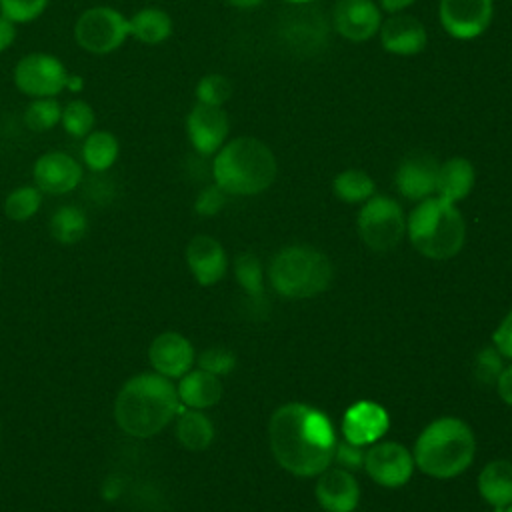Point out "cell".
I'll use <instances>...</instances> for the list:
<instances>
[{
  "label": "cell",
  "instance_id": "cell-39",
  "mask_svg": "<svg viewBox=\"0 0 512 512\" xmlns=\"http://www.w3.org/2000/svg\"><path fill=\"white\" fill-rule=\"evenodd\" d=\"M364 456H366V452L362 450V446H356V444H350L348 440H344V442H336L332 460L344 468H360V466H364Z\"/></svg>",
  "mask_w": 512,
  "mask_h": 512
},
{
  "label": "cell",
  "instance_id": "cell-34",
  "mask_svg": "<svg viewBox=\"0 0 512 512\" xmlns=\"http://www.w3.org/2000/svg\"><path fill=\"white\" fill-rule=\"evenodd\" d=\"M194 94L200 104L222 106L232 96V82L222 74H206L198 80Z\"/></svg>",
  "mask_w": 512,
  "mask_h": 512
},
{
  "label": "cell",
  "instance_id": "cell-42",
  "mask_svg": "<svg viewBox=\"0 0 512 512\" xmlns=\"http://www.w3.org/2000/svg\"><path fill=\"white\" fill-rule=\"evenodd\" d=\"M496 388H498V396L508 404L512 406V366L504 368L502 374L498 376L496 380Z\"/></svg>",
  "mask_w": 512,
  "mask_h": 512
},
{
  "label": "cell",
  "instance_id": "cell-3",
  "mask_svg": "<svg viewBox=\"0 0 512 512\" xmlns=\"http://www.w3.org/2000/svg\"><path fill=\"white\" fill-rule=\"evenodd\" d=\"M278 164L274 152L258 138L238 136L216 152L212 178L226 194L254 196L264 192L276 178Z\"/></svg>",
  "mask_w": 512,
  "mask_h": 512
},
{
  "label": "cell",
  "instance_id": "cell-41",
  "mask_svg": "<svg viewBox=\"0 0 512 512\" xmlns=\"http://www.w3.org/2000/svg\"><path fill=\"white\" fill-rule=\"evenodd\" d=\"M16 40V24L0 14V54L6 52Z\"/></svg>",
  "mask_w": 512,
  "mask_h": 512
},
{
  "label": "cell",
  "instance_id": "cell-31",
  "mask_svg": "<svg viewBox=\"0 0 512 512\" xmlns=\"http://www.w3.org/2000/svg\"><path fill=\"white\" fill-rule=\"evenodd\" d=\"M62 128L74 136V138H84L88 136L94 126H96V114L94 108L82 100V98H74L70 102H66L62 106V118H60Z\"/></svg>",
  "mask_w": 512,
  "mask_h": 512
},
{
  "label": "cell",
  "instance_id": "cell-44",
  "mask_svg": "<svg viewBox=\"0 0 512 512\" xmlns=\"http://www.w3.org/2000/svg\"><path fill=\"white\" fill-rule=\"evenodd\" d=\"M82 86H84V82H82V78L80 76H68V82H66V90H70V92H78V90H82Z\"/></svg>",
  "mask_w": 512,
  "mask_h": 512
},
{
  "label": "cell",
  "instance_id": "cell-26",
  "mask_svg": "<svg viewBox=\"0 0 512 512\" xmlns=\"http://www.w3.org/2000/svg\"><path fill=\"white\" fill-rule=\"evenodd\" d=\"M80 154H82V162L86 164L88 170L106 172L118 160L120 142L112 132L94 128L88 136H84Z\"/></svg>",
  "mask_w": 512,
  "mask_h": 512
},
{
  "label": "cell",
  "instance_id": "cell-36",
  "mask_svg": "<svg viewBox=\"0 0 512 512\" xmlns=\"http://www.w3.org/2000/svg\"><path fill=\"white\" fill-rule=\"evenodd\" d=\"M504 370V364H502V354L494 348V346H488V348H482L474 360V376L480 384L484 386H490V384H496L498 376L502 374Z\"/></svg>",
  "mask_w": 512,
  "mask_h": 512
},
{
  "label": "cell",
  "instance_id": "cell-46",
  "mask_svg": "<svg viewBox=\"0 0 512 512\" xmlns=\"http://www.w3.org/2000/svg\"><path fill=\"white\" fill-rule=\"evenodd\" d=\"M286 2H292V4H308L312 0H286Z\"/></svg>",
  "mask_w": 512,
  "mask_h": 512
},
{
  "label": "cell",
  "instance_id": "cell-32",
  "mask_svg": "<svg viewBox=\"0 0 512 512\" xmlns=\"http://www.w3.org/2000/svg\"><path fill=\"white\" fill-rule=\"evenodd\" d=\"M42 206V192L36 186H18L4 200V214L14 222L30 220Z\"/></svg>",
  "mask_w": 512,
  "mask_h": 512
},
{
  "label": "cell",
  "instance_id": "cell-16",
  "mask_svg": "<svg viewBox=\"0 0 512 512\" xmlns=\"http://www.w3.org/2000/svg\"><path fill=\"white\" fill-rule=\"evenodd\" d=\"M438 160L430 152H410L402 158L396 170V188L408 200H424L436 192Z\"/></svg>",
  "mask_w": 512,
  "mask_h": 512
},
{
  "label": "cell",
  "instance_id": "cell-21",
  "mask_svg": "<svg viewBox=\"0 0 512 512\" xmlns=\"http://www.w3.org/2000/svg\"><path fill=\"white\" fill-rule=\"evenodd\" d=\"M316 500L324 512H352L360 500V486L346 468H326L318 474Z\"/></svg>",
  "mask_w": 512,
  "mask_h": 512
},
{
  "label": "cell",
  "instance_id": "cell-19",
  "mask_svg": "<svg viewBox=\"0 0 512 512\" xmlns=\"http://www.w3.org/2000/svg\"><path fill=\"white\" fill-rule=\"evenodd\" d=\"M380 42L382 48L396 56H414L424 50L428 36L424 24L404 12L390 14L380 24Z\"/></svg>",
  "mask_w": 512,
  "mask_h": 512
},
{
  "label": "cell",
  "instance_id": "cell-27",
  "mask_svg": "<svg viewBox=\"0 0 512 512\" xmlns=\"http://www.w3.org/2000/svg\"><path fill=\"white\" fill-rule=\"evenodd\" d=\"M176 438L188 450H204L214 440V424L202 410L182 408L178 412Z\"/></svg>",
  "mask_w": 512,
  "mask_h": 512
},
{
  "label": "cell",
  "instance_id": "cell-15",
  "mask_svg": "<svg viewBox=\"0 0 512 512\" xmlns=\"http://www.w3.org/2000/svg\"><path fill=\"white\" fill-rule=\"evenodd\" d=\"M332 24L340 36L364 42L380 30V6L374 0H338L332 10Z\"/></svg>",
  "mask_w": 512,
  "mask_h": 512
},
{
  "label": "cell",
  "instance_id": "cell-29",
  "mask_svg": "<svg viewBox=\"0 0 512 512\" xmlns=\"http://www.w3.org/2000/svg\"><path fill=\"white\" fill-rule=\"evenodd\" d=\"M334 194L348 204H358V202H366L370 196H374V180L358 168H348L336 174L334 182H332Z\"/></svg>",
  "mask_w": 512,
  "mask_h": 512
},
{
  "label": "cell",
  "instance_id": "cell-45",
  "mask_svg": "<svg viewBox=\"0 0 512 512\" xmlns=\"http://www.w3.org/2000/svg\"><path fill=\"white\" fill-rule=\"evenodd\" d=\"M232 6H236V8H254V6H258L262 0H228Z\"/></svg>",
  "mask_w": 512,
  "mask_h": 512
},
{
  "label": "cell",
  "instance_id": "cell-13",
  "mask_svg": "<svg viewBox=\"0 0 512 512\" xmlns=\"http://www.w3.org/2000/svg\"><path fill=\"white\" fill-rule=\"evenodd\" d=\"M364 468L376 484L398 488L410 480L414 456L398 442H376L364 456Z\"/></svg>",
  "mask_w": 512,
  "mask_h": 512
},
{
  "label": "cell",
  "instance_id": "cell-35",
  "mask_svg": "<svg viewBox=\"0 0 512 512\" xmlns=\"http://www.w3.org/2000/svg\"><path fill=\"white\" fill-rule=\"evenodd\" d=\"M50 0H0V14L14 24L34 22L44 14Z\"/></svg>",
  "mask_w": 512,
  "mask_h": 512
},
{
  "label": "cell",
  "instance_id": "cell-30",
  "mask_svg": "<svg viewBox=\"0 0 512 512\" xmlns=\"http://www.w3.org/2000/svg\"><path fill=\"white\" fill-rule=\"evenodd\" d=\"M62 104L56 98H32L24 108V124L32 132H48L60 124Z\"/></svg>",
  "mask_w": 512,
  "mask_h": 512
},
{
  "label": "cell",
  "instance_id": "cell-33",
  "mask_svg": "<svg viewBox=\"0 0 512 512\" xmlns=\"http://www.w3.org/2000/svg\"><path fill=\"white\" fill-rule=\"evenodd\" d=\"M234 274L242 290L252 296L254 300H260L264 294V274H262V264L256 254L244 252L236 258L234 262Z\"/></svg>",
  "mask_w": 512,
  "mask_h": 512
},
{
  "label": "cell",
  "instance_id": "cell-23",
  "mask_svg": "<svg viewBox=\"0 0 512 512\" xmlns=\"http://www.w3.org/2000/svg\"><path fill=\"white\" fill-rule=\"evenodd\" d=\"M474 186V166L470 160L462 156L448 158L438 168V180H436V192L440 198L456 204L458 200H464Z\"/></svg>",
  "mask_w": 512,
  "mask_h": 512
},
{
  "label": "cell",
  "instance_id": "cell-8",
  "mask_svg": "<svg viewBox=\"0 0 512 512\" xmlns=\"http://www.w3.org/2000/svg\"><path fill=\"white\" fill-rule=\"evenodd\" d=\"M358 234L376 252L396 248L406 234V216L400 204L390 196H370L358 212Z\"/></svg>",
  "mask_w": 512,
  "mask_h": 512
},
{
  "label": "cell",
  "instance_id": "cell-2",
  "mask_svg": "<svg viewBox=\"0 0 512 512\" xmlns=\"http://www.w3.org/2000/svg\"><path fill=\"white\" fill-rule=\"evenodd\" d=\"M182 410L178 390L158 372L128 378L114 400V420L134 438H150L164 430Z\"/></svg>",
  "mask_w": 512,
  "mask_h": 512
},
{
  "label": "cell",
  "instance_id": "cell-24",
  "mask_svg": "<svg viewBox=\"0 0 512 512\" xmlns=\"http://www.w3.org/2000/svg\"><path fill=\"white\" fill-rule=\"evenodd\" d=\"M128 30L134 40L146 46H156L172 36L174 24L166 10L156 6H146L128 18Z\"/></svg>",
  "mask_w": 512,
  "mask_h": 512
},
{
  "label": "cell",
  "instance_id": "cell-10",
  "mask_svg": "<svg viewBox=\"0 0 512 512\" xmlns=\"http://www.w3.org/2000/svg\"><path fill=\"white\" fill-rule=\"evenodd\" d=\"M280 38L294 54L312 56L324 50L328 40V24L318 8H298L280 20Z\"/></svg>",
  "mask_w": 512,
  "mask_h": 512
},
{
  "label": "cell",
  "instance_id": "cell-17",
  "mask_svg": "<svg viewBox=\"0 0 512 512\" xmlns=\"http://www.w3.org/2000/svg\"><path fill=\"white\" fill-rule=\"evenodd\" d=\"M148 360L154 372L166 378H182L196 362L194 346L178 332H162L148 346Z\"/></svg>",
  "mask_w": 512,
  "mask_h": 512
},
{
  "label": "cell",
  "instance_id": "cell-37",
  "mask_svg": "<svg viewBox=\"0 0 512 512\" xmlns=\"http://www.w3.org/2000/svg\"><path fill=\"white\" fill-rule=\"evenodd\" d=\"M196 362H198V368L220 378L232 372V368L236 366V356L222 346H212V348H206Z\"/></svg>",
  "mask_w": 512,
  "mask_h": 512
},
{
  "label": "cell",
  "instance_id": "cell-1",
  "mask_svg": "<svg viewBox=\"0 0 512 512\" xmlns=\"http://www.w3.org/2000/svg\"><path fill=\"white\" fill-rule=\"evenodd\" d=\"M268 436L276 462L296 476H318L334 458L332 424L308 404L280 406L270 418Z\"/></svg>",
  "mask_w": 512,
  "mask_h": 512
},
{
  "label": "cell",
  "instance_id": "cell-4",
  "mask_svg": "<svg viewBox=\"0 0 512 512\" xmlns=\"http://www.w3.org/2000/svg\"><path fill=\"white\" fill-rule=\"evenodd\" d=\"M476 440L470 426L452 416L430 422L414 444L416 466L432 478H454L474 460Z\"/></svg>",
  "mask_w": 512,
  "mask_h": 512
},
{
  "label": "cell",
  "instance_id": "cell-5",
  "mask_svg": "<svg viewBox=\"0 0 512 512\" xmlns=\"http://www.w3.org/2000/svg\"><path fill=\"white\" fill-rule=\"evenodd\" d=\"M412 246L426 258L446 260L456 256L466 238V226L456 204L428 196L410 212L406 222Z\"/></svg>",
  "mask_w": 512,
  "mask_h": 512
},
{
  "label": "cell",
  "instance_id": "cell-6",
  "mask_svg": "<svg viewBox=\"0 0 512 512\" xmlns=\"http://www.w3.org/2000/svg\"><path fill=\"white\" fill-rule=\"evenodd\" d=\"M332 262L324 252L306 244H294L280 250L268 268L274 290L292 300L312 298L324 292L332 282Z\"/></svg>",
  "mask_w": 512,
  "mask_h": 512
},
{
  "label": "cell",
  "instance_id": "cell-20",
  "mask_svg": "<svg viewBox=\"0 0 512 512\" xmlns=\"http://www.w3.org/2000/svg\"><path fill=\"white\" fill-rule=\"evenodd\" d=\"M186 262L200 286H214L224 278L228 268L222 244L208 234H198L188 242Z\"/></svg>",
  "mask_w": 512,
  "mask_h": 512
},
{
  "label": "cell",
  "instance_id": "cell-7",
  "mask_svg": "<svg viewBox=\"0 0 512 512\" xmlns=\"http://www.w3.org/2000/svg\"><path fill=\"white\" fill-rule=\"evenodd\" d=\"M74 42L88 54L116 52L130 36L128 18L112 6L86 8L74 22Z\"/></svg>",
  "mask_w": 512,
  "mask_h": 512
},
{
  "label": "cell",
  "instance_id": "cell-18",
  "mask_svg": "<svg viewBox=\"0 0 512 512\" xmlns=\"http://www.w3.org/2000/svg\"><path fill=\"white\" fill-rule=\"evenodd\" d=\"M388 412L370 400H360L352 404L342 418V432L350 444L368 446L380 440L388 430Z\"/></svg>",
  "mask_w": 512,
  "mask_h": 512
},
{
  "label": "cell",
  "instance_id": "cell-12",
  "mask_svg": "<svg viewBox=\"0 0 512 512\" xmlns=\"http://www.w3.org/2000/svg\"><path fill=\"white\" fill-rule=\"evenodd\" d=\"M230 132V120L222 106H208L196 102L186 116V136L196 154H216Z\"/></svg>",
  "mask_w": 512,
  "mask_h": 512
},
{
  "label": "cell",
  "instance_id": "cell-38",
  "mask_svg": "<svg viewBox=\"0 0 512 512\" xmlns=\"http://www.w3.org/2000/svg\"><path fill=\"white\" fill-rule=\"evenodd\" d=\"M226 204V192L218 184H210L200 190V194L194 200V212L198 216H214L218 214Z\"/></svg>",
  "mask_w": 512,
  "mask_h": 512
},
{
  "label": "cell",
  "instance_id": "cell-47",
  "mask_svg": "<svg viewBox=\"0 0 512 512\" xmlns=\"http://www.w3.org/2000/svg\"><path fill=\"white\" fill-rule=\"evenodd\" d=\"M500 512H512V504H508L504 510H500Z\"/></svg>",
  "mask_w": 512,
  "mask_h": 512
},
{
  "label": "cell",
  "instance_id": "cell-14",
  "mask_svg": "<svg viewBox=\"0 0 512 512\" xmlns=\"http://www.w3.org/2000/svg\"><path fill=\"white\" fill-rule=\"evenodd\" d=\"M34 186L52 196L68 194L76 190L82 182V166L80 162L62 150L44 152L36 158L32 166Z\"/></svg>",
  "mask_w": 512,
  "mask_h": 512
},
{
  "label": "cell",
  "instance_id": "cell-9",
  "mask_svg": "<svg viewBox=\"0 0 512 512\" xmlns=\"http://www.w3.org/2000/svg\"><path fill=\"white\" fill-rule=\"evenodd\" d=\"M68 76L62 60L48 52H30L12 70L14 86L30 98H56L66 90Z\"/></svg>",
  "mask_w": 512,
  "mask_h": 512
},
{
  "label": "cell",
  "instance_id": "cell-11",
  "mask_svg": "<svg viewBox=\"0 0 512 512\" xmlns=\"http://www.w3.org/2000/svg\"><path fill=\"white\" fill-rule=\"evenodd\" d=\"M492 0H440L442 28L456 40H472L486 32L492 22Z\"/></svg>",
  "mask_w": 512,
  "mask_h": 512
},
{
  "label": "cell",
  "instance_id": "cell-25",
  "mask_svg": "<svg viewBox=\"0 0 512 512\" xmlns=\"http://www.w3.org/2000/svg\"><path fill=\"white\" fill-rule=\"evenodd\" d=\"M478 490L498 512L512 504V462L494 460L486 464L478 476Z\"/></svg>",
  "mask_w": 512,
  "mask_h": 512
},
{
  "label": "cell",
  "instance_id": "cell-43",
  "mask_svg": "<svg viewBox=\"0 0 512 512\" xmlns=\"http://www.w3.org/2000/svg\"><path fill=\"white\" fill-rule=\"evenodd\" d=\"M380 2V8L388 14H396V12H402L406 10L408 6H412L416 0H378Z\"/></svg>",
  "mask_w": 512,
  "mask_h": 512
},
{
  "label": "cell",
  "instance_id": "cell-22",
  "mask_svg": "<svg viewBox=\"0 0 512 512\" xmlns=\"http://www.w3.org/2000/svg\"><path fill=\"white\" fill-rule=\"evenodd\" d=\"M178 398L180 404L188 406V408H210L214 404H218V400L222 398V382L218 376L198 368V370H190L186 372L178 386Z\"/></svg>",
  "mask_w": 512,
  "mask_h": 512
},
{
  "label": "cell",
  "instance_id": "cell-28",
  "mask_svg": "<svg viewBox=\"0 0 512 512\" xmlns=\"http://www.w3.org/2000/svg\"><path fill=\"white\" fill-rule=\"evenodd\" d=\"M88 232V218L78 206H60L50 218V234L60 244H76Z\"/></svg>",
  "mask_w": 512,
  "mask_h": 512
},
{
  "label": "cell",
  "instance_id": "cell-40",
  "mask_svg": "<svg viewBox=\"0 0 512 512\" xmlns=\"http://www.w3.org/2000/svg\"><path fill=\"white\" fill-rule=\"evenodd\" d=\"M494 348L504 356L512 360V310L504 316V320L500 322V326L496 328L494 336Z\"/></svg>",
  "mask_w": 512,
  "mask_h": 512
}]
</instances>
